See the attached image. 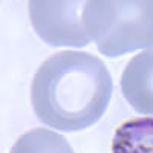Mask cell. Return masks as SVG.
I'll return each instance as SVG.
<instances>
[{"label": "cell", "mask_w": 153, "mask_h": 153, "mask_svg": "<svg viewBox=\"0 0 153 153\" xmlns=\"http://www.w3.org/2000/svg\"><path fill=\"white\" fill-rule=\"evenodd\" d=\"M84 26L98 52L107 58L153 49V0H89Z\"/></svg>", "instance_id": "2"}, {"label": "cell", "mask_w": 153, "mask_h": 153, "mask_svg": "<svg viewBox=\"0 0 153 153\" xmlns=\"http://www.w3.org/2000/svg\"><path fill=\"white\" fill-rule=\"evenodd\" d=\"M112 153H153V117L132 118L118 126Z\"/></svg>", "instance_id": "5"}, {"label": "cell", "mask_w": 153, "mask_h": 153, "mask_svg": "<svg viewBox=\"0 0 153 153\" xmlns=\"http://www.w3.org/2000/svg\"><path fill=\"white\" fill-rule=\"evenodd\" d=\"M113 81L98 57L65 51L51 55L31 83V103L43 124L61 132L91 127L107 110Z\"/></svg>", "instance_id": "1"}, {"label": "cell", "mask_w": 153, "mask_h": 153, "mask_svg": "<svg viewBox=\"0 0 153 153\" xmlns=\"http://www.w3.org/2000/svg\"><path fill=\"white\" fill-rule=\"evenodd\" d=\"M86 3L80 0H32L29 16L34 31L49 46H87L91 38L84 26Z\"/></svg>", "instance_id": "3"}, {"label": "cell", "mask_w": 153, "mask_h": 153, "mask_svg": "<svg viewBox=\"0 0 153 153\" xmlns=\"http://www.w3.org/2000/svg\"><path fill=\"white\" fill-rule=\"evenodd\" d=\"M9 153H75L68 139L49 129H32L23 133Z\"/></svg>", "instance_id": "6"}, {"label": "cell", "mask_w": 153, "mask_h": 153, "mask_svg": "<svg viewBox=\"0 0 153 153\" xmlns=\"http://www.w3.org/2000/svg\"><path fill=\"white\" fill-rule=\"evenodd\" d=\"M121 94L138 113L153 117V49L135 55L121 75Z\"/></svg>", "instance_id": "4"}]
</instances>
